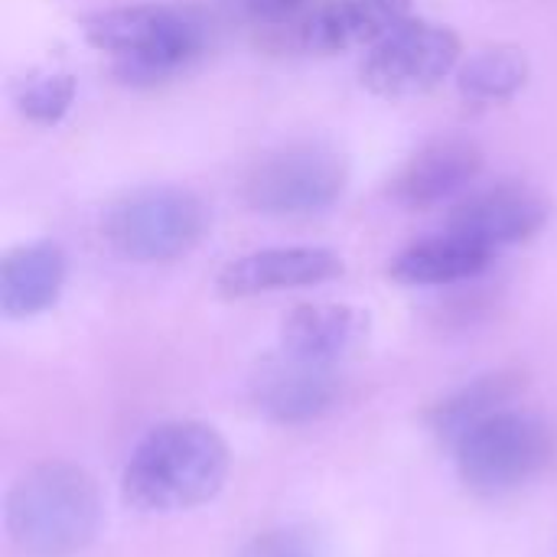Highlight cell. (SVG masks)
<instances>
[{
    "label": "cell",
    "mask_w": 557,
    "mask_h": 557,
    "mask_svg": "<svg viewBox=\"0 0 557 557\" xmlns=\"http://www.w3.org/2000/svg\"><path fill=\"white\" fill-rule=\"evenodd\" d=\"M228 476V447L215 428L173 421L153 428L131 454L121 490L140 512H180L209 503Z\"/></svg>",
    "instance_id": "cell-1"
},
{
    "label": "cell",
    "mask_w": 557,
    "mask_h": 557,
    "mask_svg": "<svg viewBox=\"0 0 557 557\" xmlns=\"http://www.w3.org/2000/svg\"><path fill=\"white\" fill-rule=\"evenodd\" d=\"M85 39L114 59L127 85H160L183 72L206 49V23L189 7L134 3L85 16Z\"/></svg>",
    "instance_id": "cell-2"
},
{
    "label": "cell",
    "mask_w": 557,
    "mask_h": 557,
    "mask_svg": "<svg viewBox=\"0 0 557 557\" xmlns=\"http://www.w3.org/2000/svg\"><path fill=\"white\" fill-rule=\"evenodd\" d=\"M95 480L72 463L33 467L7 496L10 542L29 557L78 555L98 529Z\"/></svg>",
    "instance_id": "cell-3"
},
{
    "label": "cell",
    "mask_w": 557,
    "mask_h": 557,
    "mask_svg": "<svg viewBox=\"0 0 557 557\" xmlns=\"http://www.w3.org/2000/svg\"><path fill=\"white\" fill-rule=\"evenodd\" d=\"M209 228L206 202L183 186H140L101 215L108 248L134 264H163L189 255Z\"/></svg>",
    "instance_id": "cell-4"
},
{
    "label": "cell",
    "mask_w": 557,
    "mask_h": 557,
    "mask_svg": "<svg viewBox=\"0 0 557 557\" xmlns=\"http://www.w3.org/2000/svg\"><path fill=\"white\" fill-rule=\"evenodd\" d=\"M349 183V160L323 140H300L261 157L245 183V202L274 219H307L326 212Z\"/></svg>",
    "instance_id": "cell-5"
},
{
    "label": "cell",
    "mask_w": 557,
    "mask_h": 557,
    "mask_svg": "<svg viewBox=\"0 0 557 557\" xmlns=\"http://www.w3.org/2000/svg\"><path fill=\"white\" fill-rule=\"evenodd\" d=\"M454 447L463 483L483 496H499L529 483L548 460L545 428L512 408L483 418Z\"/></svg>",
    "instance_id": "cell-6"
},
{
    "label": "cell",
    "mask_w": 557,
    "mask_h": 557,
    "mask_svg": "<svg viewBox=\"0 0 557 557\" xmlns=\"http://www.w3.org/2000/svg\"><path fill=\"white\" fill-rule=\"evenodd\" d=\"M460 36L450 26L408 16L362 62V85L379 98H418L434 91L460 65Z\"/></svg>",
    "instance_id": "cell-7"
},
{
    "label": "cell",
    "mask_w": 557,
    "mask_h": 557,
    "mask_svg": "<svg viewBox=\"0 0 557 557\" xmlns=\"http://www.w3.org/2000/svg\"><path fill=\"white\" fill-rule=\"evenodd\" d=\"M251 398L277 424H307L326 414L339 398V369L287 349L264 356L251 375Z\"/></svg>",
    "instance_id": "cell-8"
},
{
    "label": "cell",
    "mask_w": 557,
    "mask_h": 557,
    "mask_svg": "<svg viewBox=\"0 0 557 557\" xmlns=\"http://www.w3.org/2000/svg\"><path fill=\"white\" fill-rule=\"evenodd\" d=\"M548 219V202L522 183H496L460 199L447 219V232L476 242L486 251L532 238Z\"/></svg>",
    "instance_id": "cell-9"
},
{
    "label": "cell",
    "mask_w": 557,
    "mask_h": 557,
    "mask_svg": "<svg viewBox=\"0 0 557 557\" xmlns=\"http://www.w3.org/2000/svg\"><path fill=\"white\" fill-rule=\"evenodd\" d=\"M343 274V258L330 248L290 245V248H264L251 251L222 268L215 287L228 300H245L274 290L313 287Z\"/></svg>",
    "instance_id": "cell-10"
},
{
    "label": "cell",
    "mask_w": 557,
    "mask_h": 557,
    "mask_svg": "<svg viewBox=\"0 0 557 557\" xmlns=\"http://www.w3.org/2000/svg\"><path fill=\"white\" fill-rule=\"evenodd\" d=\"M411 16V0H326L297 23V42L307 52L372 49Z\"/></svg>",
    "instance_id": "cell-11"
},
{
    "label": "cell",
    "mask_w": 557,
    "mask_h": 557,
    "mask_svg": "<svg viewBox=\"0 0 557 557\" xmlns=\"http://www.w3.org/2000/svg\"><path fill=\"white\" fill-rule=\"evenodd\" d=\"M483 170V150L467 137H441L421 147L392 183V199L411 212L434 209L463 193Z\"/></svg>",
    "instance_id": "cell-12"
},
{
    "label": "cell",
    "mask_w": 557,
    "mask_h": 557,
    "mask_svg": "<svg viewBox=\"0 0 557 557\" xmlns=\"http://www.w3.org/2000/svg\"><path fill=\"white\" fill-rule=\"evenodd\" d=\"M369 336V317L349 304H300L281 323V349L323 362L343 366Z\"/></svg>",
    "instance_id": "cell-13"
},
{
    "label": "cell",
    "mask_w": 557,
    "mask_h": 557,
    "mask_svg": "<svg viewBox=\"0 0 557 557\" xmlns=\"http://www.w3.org/2000/svg\"><path fill=\"white\" fill-rule=\"evenodd\" d=\"M65 251L55 242H29L7 251L0 264V310L10 320L49 310L65 287Z\"/></svg>",
    "instance_id": "cell-14"
},
{
    "label": "cell",
    "mask_w": 557,
    "mask_h": 557,
    "mask_svg": "<svg viewBox=\"0 0 557 557\" xmlns=\"http://www.w3.org/2000/svg\"><path fill=\"white\" fill-rule=\"evenodd\" d=\"M490 258L493 251L480 248L476 242L444 232L437 238H424L405 248L392 261L388 274L411 287H444V284H460V281L476 277L480 271L490 268Z\"/></svg>",
    "instance_id": "cell-15"
},
{
    "label": "cell",
    "mask_w": 557,
    "mask_h": 557,
    "mask_svg": "<svg viewBox=\"0 0 557 557\" xmlns=\"http://www.w3.org/2000/svg\"><path fill=\"white\" fill-rule=\"evenodd\" d=\"M529 72V55L519 46H483L457 69V88L467 101L499 104L525 88Z\"/></svg>",
    "instance_id": "cell-16"
},
{
    "label": "cell",
    "mask_w": 557,
    "mask_h": 557,
    "mask_svg": "<svg viewBox=\"0 0 557 557\" xmlns=\"http://www.w3.org/2000/svg\"><path fill=\"white\" fill-rule=\"evenodd\" d=\"M516 392H519V379L516 375H506V372L486 375V379L467 385L463 392H457L454 398H447L444 405H437V411H434V431L444 441L457 444L483 418L509 408V401L516 398Z\"/></svg>",
    "instance_id": "cell-17"
},
{
    "label": "cell",
    "mask_w": 557,
    "mask_h": 557,
    "mask_svg": "<svg viewBox=\"0 0 557 557\" xmlns=\"http://www.w3.org/2000/svg\"><path fill=\"white\" fill-rule=\"evenodd\" d=\"M75 101V78L69 72H33L16 85V108L33 124H59Z\"/></svg>",
    "instance_id": "cell-18"
},
{
    "label": "cell",
    "mask_w": 557,
    "mask_h": 557,
    "mask_svg": "<svg viewBox=\"0 0 557 557\" xmlns=\"http://www.w3.org/2000/svg\"><path fill=\"white\" fill-rule=\"evenodd\" d=\"M238 557H326L320 539L307 529H274L258 535Z\"/></svg>",
    "instance_id": "cell-19"
},
{
    "label": "cell",
    "mask_w": 557,
    "mask_h": 557,
    "mask_svg": "<svg viewBox=\"0 0 557 557\" xmlns=\"http://www.w3.org/2000/svg\"><path fill=\"white\" fill-rule=\"evenodd\" d=\"M313 0H225L228 13L251 26H287L300 23Z\"/></svg>",
    "instance_id": "cell-20"
}]
</instances>
